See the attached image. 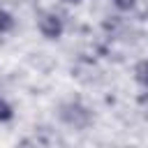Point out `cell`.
<instances>
[{
	"label": "cell",
	"instance_id": "1",
	"mask_svg": "<svg viewBox=\"0 0 148 148\" xmlns=\"http://www.w3.org/2000/svg\"><path fill=\"white\" fill-rule=\"evenodd\" d=\"M58 118L67 125V127H74V130H86L90 123H92V111L79 102V99H69V102H62L60 109H58Z\"/></svg>",
	"mask_w": 148,
	"mask_h": 148
},
{
	"label": "cell",
	"instance_id": "2",
	"mask_svg": "<svg viewBox=\"0 0 148 148\" xmlns=\"http://www.w3.org/2000/svg\"><path fill=\"white\" fill-rule=\"evenodd\" d=\"M37 30H39V35L44 39L56 42L65 32V21H62V16L58 12H42L37 16Z\"/></svg>",
	"mask_w": 148,
	"mask_h": 148
},
{
	"label": "cell",
	"instance_id": "3",
	"mask_svg": "<svg viewBox=\"0 0 148 148\" xmlns=\"http://www.w3.org/2000/svg\"><path fill=\"white\" fill-rule=\"evenodd\" d=\"M134 81L143 90H148V58H143V60H139L134 65Z\"/></svg>",
	"mask_w": 148,
	"mask_h": 148
},
{
	"label": "cell",
	"instance_id": "4",
	"mask_svg": "<svg viewBox=\"0 0 148 148\" xmlns=\"http://www.w3.org/2000/svg\"><path fill=\"white\" fill-rule=\"evenodd\" d=\"M14 118V106L0 95V123H9Z\"/></svg>",
	"mask_w": 148,
	"mask_h": 148
},
{
	"label": "cell",
	"instance_id": "5",
	"mask_svg": "<svg viewBox=\"0 0 148 148\" xmlns=\"http://www.w3.org/2000/svg\"><path fill=\"white\" fill-rule=\"evenodd\" d=\"M12 28H14V16H12L7 9H2V7H0V35L9 32Z\"/></svg>",
	"mask_w": 148,
	"mask_h": 148
},
{
	"label": "cell",
	"instance_id": "6",
	"mask_svg": "<svg viewBox=\"0 0 148 148\" xmlns=\"http://www.w3.org/2000/svg\"><path fill=\"white\" fill-rule=\"evenodd\" d=\"M111 2H113L116 9H120V12H130V9L136 7V0H111Z\"/></svg>",
	"mask_w": 148,
	"mask_h": 148
},
{
	"label": "cell",
	"instance_id": "7",
	"mask_svg": "<svg viewBox=\"0 0 148 148\" xmlns=\"http://www.w3.org/2000/svg\"><path fill=\"white\" fill-rule=\"evenodd\" d=\"M62 2H67V5H79L81 0H62Z\"/></svg>",
	"mask_w": 148,
	"mask_h": 148
}]
</instances>
